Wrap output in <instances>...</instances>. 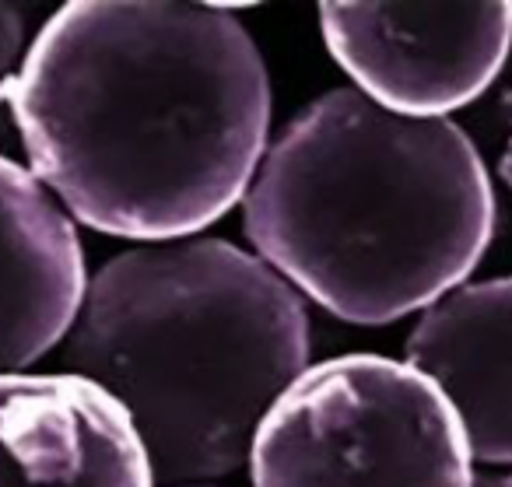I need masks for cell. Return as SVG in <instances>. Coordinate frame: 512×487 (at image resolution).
Returning <instances> with one entry per match:
<instances>
[{"instance_id": "6da1fadb", "label": "cell", "mask_w": 512, "mask_h": 487, "mask_svg": "<svg viewBox=\"0 0 512 487\" xmlns=\"http://www.w3.org/2000/svg\"><path fill=\"white\" fill-rule=\"evenodd\" d=\"M11 116L29 172L78 225L155 246L246 200L271 81L225 4L71 0L25 50Z\"/></svg>"}, {"instance_id": "7a4b0ae2", "label": "cell", "mask_w": 512, "mask_h": 487, "mask_svg": "<svg viewBox=\"0 0 512 487\" xmlns=\"http://www.w3.org/2000/svg\"><path fill=\"white\" fill-rule=\"evenodd\" d=\"M256 256L355 326H390L467 284L495 190L453 120H411L355 88L309 102L242 200Z\"/></svg>"}, {"instance_id": "3957f363", "label": "cell", "mask_w": 512, "mask_h": 487, "mask_svg": "<svg viewBox=\"0 0 512 487\" xmlns=\"http://www.w3.org/2000/svg\"><path fill=\"white\" fill-rule=\"evenodd\" d=\"M309 344L302 295L278 270L232 242L179 239L88 277L64 361L127 410L158 487H207L249 459Z\"/></svg>"}, {"instance_id": "277c9868", "label": "cell", "mask_w": 512, "mask_h": 487, "mask_svg": "<svg viewBox=\"0 0 512 487\" xmlns=\"http://www.w3.org/2000/svg\"><path fill=\"white\" fill-rule=\"evenodd\" d=\"M253 487H474L449 400L407 361L344 354L309 365L249 449Z\"/></svg>"}, {"instance_id": "5b68a950", "label": "cell", "mask_w": 512, "mask_h": 487, "mask_svg": "<svg viewBox=\"0 0 512 487\" xmlns=\"http://www.w3.org/2000/svg\"><path fill=\"white\" fill-rule=\"evenodd\" d=\"M320 32L365 99L411 120H446L502 74L512 53V4L327 0Z\"/></svg>"}, {"instance_id": "8992f818", "label": "cell", "mask_w": 512, "mask_h": 487, "mask_svg": "<svg viewBox=\"0 0 512 487\" xmlns=\"http://www.w3.org/2000/svg\"><path fill=\"white\" fill-rule=\"evenodd\" d=\"M0 487H158L127 410L95 382L0 375Z\"/></svg>"}, {"instance_id": "52a82bcc", "label": "cell", "mask_w": 512, "mask_h": 487, "mask_svg": "<svg viewBox=\"0 0 512 487\" xmlns=\"http://www.w3.org/2000/svg\"><path fill=\"white\" fill-rule=\"evenodd\" d=\"M85 291L78 221L25 165L0 155V375L64 347Z\"/></svg>"}, {"instance_id": "ba28073f", "label": "cell", "mask_w": 512, "mask_h": 487, "mask_svg": "<svg viewBox=\"0 0 512 487\" xmlns=\"http://www.w3.org/2000/svg\"><path fill=\"white\" fill-rule=\"evenodd\" d=\"M404 361L449 400L474 463L512 470V277L460 284L428 305Z\"/></svg>"}, {"instance_id": "9c48e42d", "label": "cell", "mask_w": 512, "mask_h": 487, "mask_svg": "<svg viewBox=\"0 0 512 487\" xmlns=\"http://www.w3.org/2000/svg\"><path fill=\"white\" fill-rule=\"evenodd\" d=\"M25 50H29V39H25L22 8L0 0V148L11 141V134H18L15 116H11V85L18 78Z\"/></svg>"}, {"instance_id": "30bf717a", "label": "cell", "mask_w": 512, "mask_h": 487, "mask_svg": "<svg viewBox=\"0 0 512 487\" xmlns=\"http://www.w3.org/2000/svg\"><path fill=\"white\" fill-rule=\"evenodd\" d=\"M474 487H512V470H488L477 473Z\"/></svg>"}, {"instance_id": "8fae6325", "label": "cell", "mask_w": 512, "mask_h": 487, "mask_svg": "<svg viewBox=\"0 0 512 487\" xmlns=\"http://www.w3.org/2000/svg\"><path fill=\"white\" fill-rule=\"evenodd\" d=\"M498 176H502L505 186L512 190V137H509V144H505V151H502V162H498Z\"/></svg>"}]
</instances>
